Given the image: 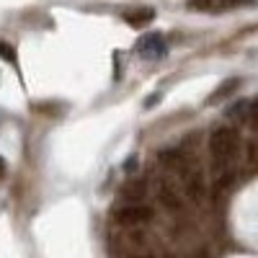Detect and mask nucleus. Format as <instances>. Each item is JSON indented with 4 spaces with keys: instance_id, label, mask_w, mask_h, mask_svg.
Here are the masks:
<instances>
[{
    "instance_id": "nucleus-3",
    "label": "nucleus",
    "mask_w": 258,
    "mask_h": 258,
    "mask_svg": "<svg viewBox=\"0 0 258 258\" xmlns=\"http://www.w3.org/2000/svg\"><path fill=\"white\" fill-rule=\"evenodd\" d=\"M150 217H153V209H147V207H124L116 212V222L121 225H142Z\"/></svg>"
},
{
    "instance_id": "nucleus-2",
    "label": "nucleus",
    "mask_w": 258,
    "mask_h": 258,
    "mask_svg": "<svg viewBox=\"0 0 258 258\" xmlns=\"http://www.w3.org/2000/svg\"><path fill=\"white\" fill-rule=\"evenodd\" d=\"M137 52L142 59H163L165 52H168V44H165V36L163 34H147L140 39L137 44Z\"/></svg>"
},
{
    "instance_id": "nucleus-5",
    "label": "nucleus",
    "mask_w": 258,
    "mask_h": 258,
    "mask_svg": "<svg viewBox=\"0 0 258 258\" xmlns=\"http://www.w3.org/2000/svg\"><path fill=\"white\" fill-rule=\"evenodd\" d=\"M153 18H155V11H153V8H140V11H135V13H124V21H126L129 26H135V29L147 26Z\"/></svg>"
},
{
    "instance_id": "nucleus-4",
    "label": "nucleus",
    "mask_w": 258,
    "mask_h": 258,
    "mask_svg": "<svg viewBox=\"0 0 258 258\" xmlns=\"http://www.w3.org/2000/svg\"><path fill=\"white\" fill-rule=\"evenodd\" d=\"M240 85H243V80H240V78H230V80H225V83L220 85V88H217V91H214V93H212V96L207 98V103H209V106H214V103L225 101L227 96H232L235 91H238Z\"/></svg>"
},
{
    "instance_id": "nucleus-6",
    "label": "nucleus",
    "mask_w": 258,
    "mask_h": 258,
    "mask_svg": "<svg viewBox=\"0 0 258 258\" xmlns=\"http://www.w3.org/2000/svg\"><path fill=\"white\" fill-rule=\"evenodd\" d=\"M158 191H160V202L165 204V207H170V209H178L181 207V199H178V194L170 188L165 181H160V186H158Z\"/></svg>"
},
{
    "instance_id": "nucleus-12",
    "label": "nucleus",
    "mask_w": 258,
    "mask_h": 258,
    "mask_svg": "<svg viewBox=\"0 0 258 258\" xmlns=\"http://www.w3.org/2000/svg\"><path fill=\"white\" fill-rule=\"evenodd\" d=\"M158 101H160V96H150V98L145 101V106H155Z\"/></svg>"
},
{
    "instance_id": "nucleus-8",
    "label": "nucleus",
    "mask_w": 258,
    "mask_h": 258,
    "mask_svg": "<svg viewBox=\"0 0 258 258\" xmlns=\"http://www.w3.org/2000/svg\"><path fill=\"white\" fill-rule=\"evenodd\" d=\"M145 188H147V186H145V181H137V183L132 181V183H126V186H124V197H126V199L140 202V199L145 197Z\"/></svg>"
},
{
    "instance_id": "nucleus-11",
    "label": "nucleus",
    "mask_w": 258,
    "mask_h": 258,
    "mask_svg": "<svg viewBox=\"0 0 258 258\" xmlns=\"http://www.w3.org/2000/svg\"><path fill=\"white\" fill-rule=\"evenodd\" d=\"M0 57H3L6 62H16V52H13V47L6 44V41H0Z\"/></svg>"
},
{
    "instance_id": "nucleus-13",
    "label": "nucleus",
    "mask_w": 258,
    "mask_h": 258,
    "mask_svg": "<svg viewBox=\"0 0 258 258\" xmlns=\"http://www.w3.org/2000/svg\"><path fill=\"white\" fill-rule=\"evenodd\" d=\"M3 173H6V160L0 158V178H3Z\"/></svg>"
},
{
    "instance_id": "nucleus-7",
    "label": "nucleus",
    "mask_w": 258,
    "mask_h": 258,
    "mask_svg": "<svg viewBox=\"0 0 258 258\" xmlns=\"http://www.w3.org/2000/svg\"><path fill=\"white\" fill-rule=\"evenodd\" d=\"M248 111H250V101H248V98H240L235 106H230V109H227V116L240 119V121H243V119L248 116Z\"/></svg>"
},
{
    "instance_id": "nucleus-10",
    "label": "nucleus",
    "mask_w": 258,
    "mask_h": 258,
    "mask_svg": "<svg viewBox=\"0 0 258 258\" xmlns=\"http://www.w3.org/2000/svg\"><path fill=\"white\" fill-rule=\"evenodd\" d=\"M253 0H214V8H238V6H250Z\"/></svg>"
},
{
    "instance_id": "nucleus-1",
    "label": "nucleus",
    "mask_w": 258,
    "mask_h": 258,
    "mask_svg": "<svg viewBox=\"0 0 258 258\" xmlns=\"http://www.w3.org/2000/svg\"><path fill=\"white\" fill-rule=\"evenodd\" d=\"M209 150L214 155V163H230L235 158V153H238V132L230 126H220L214 129L212 137H209Z\"/></svg>"
},
{
    "instance_id": "nucleus-9",
    "label": "nucleus",
    "mask_w": 258,
    "mask_h": 258,
    "mask_svg": "<svg viewBox=\"0 0 258 258\" xmlns=\"http://www.w3.org/2000/svg\"><path fill=\"white\" fill-rule=\"evenodd\" d=\"M186 6L194 8V11H209V13H214V0H188Z\"/></svg>"
}]
</instances>
